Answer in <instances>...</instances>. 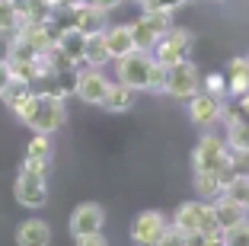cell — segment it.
I'll use <instances>...</instances> for the list:
<instances>
[{"mask_svg":"<svg viewBox=\"0 0 249 246\" xmlns=\"http://www.w3.org/2000/svg\"><path fill=\"white\" fill-rule=\"evenodd\" d=\"M211 205H214V214H217V224H220V227H227V230H230V227H236L240 221H246V217H249V211L243 208L240 202H233V198H230L227 192H220V195L214 198Z\"/></svg>","mask_w":249,"mask_h":246,"instance_id":"cell-15","label":"cell"},{"mask_svg":"<svg viewBox=\"0 0 249 246\" xmlns=\"http://www.w3.org/2000/svg\"><path fill=\"white\" fill-rule=\"evenodd\" d=\"M22 26V16L16 10L13 0H0V36H16V29Z\"/></svg>","mask_w":249,"mask_h":246,"instance_id":"cell-23","label":"cell"},{"mask_svg":"<svg viewBox=\"0 0 249 246\" xmlns=\"http://www.w3.org/2000/svg\"><path fill=\"white\" fill-rule=\"evenodd\" d=\"M246 58H249V55H246Z\"/></svg>","mask_w":249,"mask_h":246,"instance_id":"cell-36","label":"cell"},{"mask_svg":"<svg viewBox=\"0 0 249 246\" xmlns=\"http://www.w3.org/2000/svg\"><path fill=\"white\" fill-rule=\"evenodd\" d=\"M112 80L103 74V67H83V71H77V77H73V93H77V99H83L87 106H103L106 99V90H109Z\"/></svg>","mask_w":249,"mask_h":246,"instance_id":"cell-9","label":"cell"},{"mask_svg":"<svg viewBox=\"0 0 249 246\" xmlns=\"http://www.w3.org/2000/svg\"><path fill=\"white\" fill-rule=\"evenodd\" d=\"M16 118L26 128L38 131V134H54L64 128L67 122V109H64V96L58 93H26L19 102L13 106Z\"/></svg>","mask_w":249,"mask_h":246,"instance_id":"cell-1","label":"cell"},{"mask_svg":"<svg viewBox=\"0 0 249 246\" xmlns=\"http://www.w3.org/2000/svg\"><path fill=\"white\" fill-rule=\"evenodd\" d=\"M192 48H195V36H192L189 29H182V26H169L166 32L160 36V42L154 45V55L160 64H176V61H185L192 58Z\"/></svg>","mask_w":249,"mask_h":246,"instance_id":"cell-5","label":"cell"},{"mask_svg":"<svg viewBox=\"0 0 249 246\" xmlns=\"http://www.w3.org/2000/svg\"><path fill=\"white\" fill-rule=\"evenodd\" d=\"M173 224L179 227V233L185 237V243H192V240H201L208 230L217 227V214H214L211 202L198 198V202H182V205H179Z\"/></svg>","mask_w":249,"mask_h":246,"instance_id":"cell-2","label":"cell"},{"mask_svg":"<svg viewBox=\"0 0 249 246\" xmlns=\"http://www.w3.org/2000/svg\"><path fill=\"white\" fill-rule=\"evenodd\" d=\"M106 22H109L106 10L93 7L89 0H80V3H73V7H71V26H73V29H80L83 36L106 32Z\"/></svg>","mask_w":249,"mask_h":246,"instance_id":"cell-12","label":"cell"},{"mask_svg":"<svg viewBox=\"0 0 249 246\" xmlns=\"http://www.w3.org/2000/svg\"><path fill=\"white\" fill-rule=\"evenodd\" d=\"M10 80H13V64H10V58H0V93L10 87Z\"/></svg>","mask_w":249,"mask_h":246,"instance_id":"cell-29","label":"cell"},{"mask_svg":"<svg viewBox=\"0 0 249 246\" xmlns=\"http://www.w3.org/2000/svg\"><path fill=\"white\" fill-rule=\"evenodd\" d=\"M13 198L22 205V208L38 211L45 202H48V182H45V173H36V170H19L13 182Z\"/></svg>","mask_w":249,"mask_h":246,"instance_id":"cell-8","label":"cell"},{"mask_svg":"<svg viewBox=\"0 0 249 246\" xmlns=\"http://www.w3.org/2000/svg\"><path fill=\"white\" fill-rule=\"evenodd\" d=\"M138 3H147V0H138Z\"/></svg>","mask_w":249,"mask_h":246,"instance_id":"cell-35","label":"cell"},{"mask_svg":"<svg viewBox=\"0 0 249 246\" xmlns=\"http://www.w3.org/2000/svg\"><path fill=\"white\" fill-rule=\"evenodd\" d=\"M227 144L230 151H249V122H243V118L236 115H227Z\"/></svg>","mask_w":249,"mask_h":246,"instance_id":"cell-22","label":"cell"},{"mask_svg":"<svg viewBox=\"0 0 249 246\" xmlns=\"http://www.w3.org/2000/svg\"><path fill=\"white\" fill-rule=\"evenodd\" d=\"M189 115L195 125H214L224 118V99H220L217 93H208V90H201V93L189 96Z\"/></svg>","mask_w":249,"mask_h":246,"instance_id":"cell-11","label":"cell"},{"mask_svg":"<svg viewBox=\"0 0 249 246\" xmlns=\"http://www.w3.org/2000/svg\"><path fill=\"white\" fill-rule=\"evenodd\" d=\"M106 61H112L109 45H106V32H93V36H87V42H83V64L103 67Z\"/></svg>","mask_w":249,"mask_h":246,"instance_id":"cell-18","label":"cell"},{"mask_svg":"<svg viewBox=\"0 0 249 246\" xmlns=\"http://www.w3.org/2000/svg\"><path fill=\"white\" fill-rule=\"evenodd\" d=\"M224 192L249 211V176H230L227 186H224Z\"/></svg>","mask_w":249,"mask_h":246,"instance_id":"cell-24","label":"cell"},{"mask_svg":"<svg viewBox=\"0 0 249 246\" xmlns=\"http://www.w3.org/2000/svg\"><path fill=\"white\" fill-rule=\"evenodd\" d=\"M227 246H249V217L227 230Z\"/></svg>","mask_w":249,"mask_h":246,"instance_id":"cell-27","label":"cell"},{"mask_svg":"<svg viewBox=\"0 0 249 246\" xmlns=\"http://www.w3.org/2000/svg\"><path fill=\"white\" fill-rule=\"evenodd\" d=\"M185 0H147V3H141V7H163V10H176L182 7Z\"/></svg>","mask_w":249,"mask_h":246,"instance_id":"cell-31","label":"cell"},{"mask_svg":"<svg viewBox=\"0 0 249 246\" xmlns=\"http://www.w3.org/2000/svg\"><path fill=\"white\" fill-rule=\"evenodd\" d=\"M154 64H157V58L150 51L134 48L131 55H124V58L115 61V74H118V80L131 83L134 90H150V71H154Z\"/></svg>","mask_w":249,"mask_h":246,"instance_id":"cell-6","label":"cell"},{"mask_svg":"<svg viewBox=\"0 0 249 246\" xmlns=\"http://www.w3.org/2000/svg\"><path fill=\"white\" fill-rule=\"evenodd\" d=\"M224 186H227V179L220 173H195V192L205 202H214V198L224 192Z\"/></svg>","mask_w":249,"mask_h":246,"instance_id":"cell-21","label":"cell"},{"mask_svg":"<svg viewBox=\"0 0 249 246\" xmlns=\"http://www.w3.org/2000/svg\"><path fill=\"white\" fill-rule=\"evenodd\" d=\"M26 93H29V83H26V80H19V77H13V80H10V87L3 90V93H0V99H3L10 109H13V106H16V102H19Z\"/></svg>","mask_w":249,"mask_h":246,"instance_id":"cell-26","label":"cell"},{"mask_svg":"<svg viewBox=\"0 0 249 246\" xmlns=\"http://www.w3.org/2000/svg\"><path fill=\"white\" fill-rule=\"evenodd\" d=\"M89 3H93V7H99V10H106V13H109V10H115L118 3H122V0H89Z\"/></svg>","mask_w":249,"mask_h":246,"instance_id":"cell-33","label":"cell"},{"mask_svg":"<svg viewBox=\"0 0 249 246\" xmlns=\"http://www.w3.org/2000/svg\"><path fill=\"white\" fill-rule=\"evenodd\" d=\"M192 170L195 173H220L224 179L233 176L230 170V144L220 141L217 134H205L198 141V147L192 151Z\"/></svg>","mask_w":249,"mask_h":246,"instance_id":"cell-3","label":"cell"},{"mask_svg":"<svg viewBox=\"0 0 249 246\" xmlns=\"http://www.w3.org/2000/svg\"><path fill=\"white\" fill-rule=\"evenodd\" d=\"M22 167H26V170H36V173H45V170H48V160H36V157H26V160H22Z\"/></svg>","mask_w":249,"mask_h":246,"instance_id":"cell-32","label":"cell"},{"mask_svg":"<svg viewBox=\"0 0 249 246\" xmlns=\"http://www.w3.org/2000/svg\"><path fill=\"white\" fill-rule=\"evenodd\" d=\"M103 224H106V211L99 208L96 202L77 205V208H73V214H71V233H73V240L83 237V233L103 230Z\"/></svg>","mask_w":249,"mask_h":246,"instance_id":"cell-13","label":"cell"},{"mask_svg":"<svg viewBox=\"0 0 249 246\" xmlns=\"http://www.w3.org/2000/svg\"><path fill=\"white\" fill-rule=\"evenodd\" d=\"M77 243H80V246H106V237H103V230H96V233H83V237H77Z\"/></svg>","mask_w":249,"mask_h":246,"instance_id":"cell-30","label":"cell"},{"mask_svg":"<svg viewBox=\"0 0 249 246\" xmlns=\"http://www.w3.org/2000/svg\"><path fill=\"white\" fill-rule=\"evenodd\" d=\"M227 90L236 96L249 93V58H233L227 64Z\"/></svg>","mask_w":249,"mask_h":246,"instance_id":"cell-19","label":"cell"},{"mask_svg":"<svg viewBox=\"0 0 249 246\" xmlns=\"http://www.w3.org/2000/svg\"><path fill=\"white\" fill-rule=\"evenodd\" d=\"M26 157H36V160H48L52 163V134H38L29 141V151H26Z\"/></svg>","mask_w":249,"mask_h":246,"instance_id":"cell-25","label":"cell"},{"mask_svg":"<svg viewBox=\"0 0 249 246\" xmlns=\"http://www.w3.org/2000/svg\"><path fill=\"white\" fill-rule=\"evenodd\" d=\"M205 90L208 93H227V74H211V77L205 80Z\"/></svg>","mask_w":249,"mask_h":246,"instance_id":"cell-28","label":"cell"},{"mask_svg":"<svg viewBox=\"0 0 249 246\" xmlns=\"http://www.w3.org/2000/svg\"><path fill=\"white\" fill-rule=\"evenodd\" d=\"M240 102H243V112L249 115V93H243V96H240Z\"/></svg>","mask_w":249,"mask_h":246,"instance_id":"cell-34","label":"cell"},{"mask_svg":"<svg viewBox=\"0 0 249 246\" xmlns=\"http://www.w3.org/2000/svg\"><path fill=\"white\" fill-rule=\"evenodd\" d=\"M173 26V10H163V7H144V13L131 22V36L134 45L141 51H154V45L160 42V36Z\"/></svg>","mask_w":249,"mask_h":246,"instance_id":"cell-4","label":"cell"},{"mask_svg":"<svg viewBox=\"0 0 249 246\" xmlns=\"http://www.w3.org/2000/svg\"><path fill=\"white\" fill-rule=\"evenodd\" d=\"M16 243L19 246H48L52 243V227L42 217H29L16 227Z\"/></svg>","mask_w":249,"mask_h":246,"instance_id":"cell-14","label":"cell"},{"mask_svg":"<svg viewBox=\"0 0 249 246\" xmlns=\"http://www.w3.org/2000/svg\"><path fill=\"white\" fill-rule=\"evenodd\" d=\"M83 42H87V36H83L80 29H73V26H67V29L61 32L58 38H54V45L64 51L73 64H77V61H83Z\"/></svg>","mask_w":249,"mask_h":246,"instance_id":"cell-20","label":"cell"},{"mask_svg":"<svg viewBox=\"0 0 249 246\" xmlns=\"http://www.w3.org/2000/svg\"><path fill=\"white\" fill-rule=\"evenodd\" d=\"M106 45H109V55L112 61L124 58V55H131L138 45H134V36H131V26H106Z\"/></svg>","mask_w":249,"mask_h":246,"instance_id":"cell-17","label":"cell"},{"mask_svg":"<svg viewBox=\"0 0 249 246\" xmlns=\"http://www.w3.org/2000/svg\"><path fill=\"white\" fill-rule=\"evenodd\" d=\"M134 102H138V90H134L131 83H124V80H115V83H109V90H106L103 109H109V112H124V109H131Z\"/></svg>","mask_w":249,"mask_h":246,"instance_id":"cell-16","label":"cell"},{"mask_svg":"<svg viewBox=\"0 0 249 246\" xmlns=\"http://www.w3.org/2000/svg\"><path fill=\"white\" fill-rule=\"evenodd\" d=\"M166 214L163 211H141L131 224V240L141 246H160L163 230H166Z\"/></svg>","mask_w":249,"mask_h":246,"instance_id":"cell-10","label":"cell"},{"mask_svg":"<svg viewBox=\"0 0 249 246\" xmlns=\"http://www.w3.org/2000/svg\"><path fill=\"white\" fill-rule=\"evenodd\" d=\"M201 90V77H198V67L192 64V58L176 61V64L166 67V83H163V93L176 96V99H189Z\"/></svg>","mask_w":249,"mask_h":246,"instance_id":"cell-7","label":"cell"}]
</instances>
